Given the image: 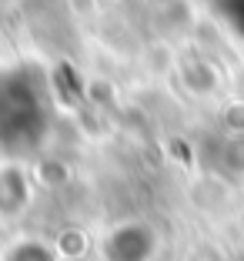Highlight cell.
<instances>
[{"label":"cell","mask_w":244,"mask_h":261,"mask_svg":"<svg viewBox=\"0 0 244 261\" xmlns=\"http://www.w3.org/2000/svg\"><path fill=\"white\" fill-rule=\"evenodd\" d=\"M157 251V231L147 221H121L100 238V258L104 261H151Z\"/></svg>","instance_id":"cell-1"},{"label":"cell","mask_w":244,"mask_h":261,"mask_svg":"<svg viewBox=\"0 0 244 261\" xmlns=\"http://www.w3.org/2000/svg\"><path fill=\"white\" fill-rule=\"evenodd\" d=\"M34 171L23 161L0 164V221H20L34 204Z\"/></svg>","instance_id":"cell-2"},{"label":"cell","mask_w":244,"mask_h":261,"mask_svg":"<svg viewBox=\"0 0 244 261\" xmlns=\"http://www.w3.org/2000/svg\"><path fill=\"white\" fill-rule=\"evenodd\" d=\"M0 261H61V251L40 234H17L0 245Z\"/></svg>","instance_id":"cell-3"},{"label":"cell","mask_w":244,"mask_h":261,"mask_svg":"<svg viewBox=\"0 0 244 261\" xmlns=\"http://www.w3.org/2000/svg\"><path fill=\"white\" fill-rule=\"evenodd\" d=\"M181 77H184V84H187V91L198 94V97L211 94L214 87L221 84V70L214 67L211 61H201V57H187L181 64Z\"/></svg>","instance_id":"cell-4"}]
</instances>
